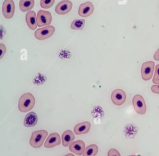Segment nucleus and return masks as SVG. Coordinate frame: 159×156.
Masks as SVG:
<instances>
[{"label":"nucleus","instance_id":"f257e3e1","mask_svg":"<svg viewBox=\"0 0 159 156\" xmlns=\"http://www.w3.org/2000/svg\"><path fill=\"white\" fill-rule=\"evenodd\" d=\"M35 100L32 93H25L19 98L18 109L20 112H26L31 110L35 105Z\"/></svg>","mask_w":159,"mask_h":156},{"label":"nucleus","instance_id":"f03ea898","mask_svg":"<svg viewBox=\"0 0 159 156\" xmlns=\"http://www.w3.org/2000/svg\"><path fill=\"white\" fill-rule=\"evenodd\" d=\"M47 134L48 132L45 130L34 131L29 140L30 145L35 149L40 147L42 145L45 139L47 137Z\"/></svg>","mask_w":159,"mask_h":156},{"label":"nucleus","instance_id":"7ed1b4c3","mask_svg":"<svg viewBox=\"0 0 159 156\" xmlns=\"http://www.w3.org/2000/svg\"><path fill=\"white\" fill-rule=\"evenodd\" d=\"M155 69V63L152 61L144 62L141 68V75L143 80L147 81L152 78Z\"/></svg>","mask_w":159,"mask_h":156},{"label":"nucleus","instance_id":"20e7f679","mask_svg":"<svg viewBox=\"0 0 159 156\" xmlns=\"http://www.w3.org/2000/svg\"><path fill=\"white\" fill-rule=\"evenodd\" d=\"M132 104L137 113L142 115L146 112L147 106L142 96L140 94L135 95L132 99Z\"/></svg>","mask_w":159,"mask_h":156},{"label":"nucleus","instance_id":"39448f33","mask_svg":"<svg viewBox=\"0 0 159 156\" xmlns=\"http://www.w3.org/2000/svg\"><path fill=\"white\" fill-rule=\"evenodd\" d=\"M55 32V27L52 25H47L42 28L38 29L34 33L35 37L40 40H42L51 37Z\"/></svg>","mask_w":159,"mask_h":156},{"label":"nucleus","instance_id":"423d86ee","mask_svg":"<svg viewBox=\"0 0 159 156\" xmlns=\"http://www.w3.org/2000/svg\"><path fill=\"white\" fill-rule=\"evenodd\" d=\"M52 15L48 11L40 10L37 14V25L39 27H42L46 25H49L52 22Z\"/></svg>","mask_w":159,"mask_h":156},{"label":"nucleus","instance_id":"0eeeda50","mask_svg":"<svg viewBox=\"0 0 159 156\" xmlns=\"http://www.w3.org/2000/svg\"><path fill=\"white\" fill-rule=\"evenodd\" d=\"M2 14L5 18L11 19L12 17L14 11L15 5L12 0H5L2 4Z\"/></svg>","mask_w":159,"mask_h":156},{"label":"nucleus","instance_id":"6e6552de","mask_svg":"<svg viewBox=\"0 0 159 156\" xmlns=\"http://www.w3.org/2000/svg\"><path fill=\"white\" fill-rule=\"evenodd\" d=\"M126 99L125 93L121 89L114 90L111 94V100L112 103L117 106L122 105Z\"/></svg>","mask_w":159,"mask_h":156},{"label":"nucleus","instance_id":"1a4fd4ad","mask_svg":"<svg viewBox=\"0 0 159 156\" xmlns=\"http://www.w3.org/2000/svg\"><path fill=\"white\" fill-rule=\"evenodd\" d=\"M72 8V2L69 0H63L59 2L55 7V12L58 14L63 15L69 12Z\"/></svg>","mask_w":159,"mask_h":156},{"label":"nucleus","instance_id":"9d476101","mask_svg":"<svg viewBox=\"0 0 159 156\" xmlns=\"http://www.w3.org/2000/svg\"><path fill=\"white\" fill-rule=\"evenodd\" d=\"M94 11V6L91 2L88 1L81 4L78 9V14L81 17H88Z\"/></svg>","mask_w":159,"mask_h":156},{"label":"nucleus","instance_id":"9b49d317","mask_svg":"<svg viewBox=\"0 0 159 156\" xmlns=\"http://www.w3.org/2000/svg\"><path fill=\"white\" fill-rule=\"evenodd\" d=\"M85 149V144L81 140H78L75 142H72L69 145V150L77 155H81L83 154Z\"/></svg>","mask_w":159,"mask_h":156},{"label":"nucleus","instance_id":"f8f14e48","mask_svg":"<svg viewBox=\"0 0 159 156\" xmlns=\"http://www.w3.org/2000/svg\"><path fill=\"white\" fill-rule=\"evenodd\" d=\"M61 143V137L60 135L57 132H53L50 134L47 137L44 147L45 148H52L55 146L59 145Z\"/></svg>","mask_w":159,"mask_h":156},{"label":"nucleus","instance_id":"ddd939ff","mask_svg":"<svg viewBox=\"0 0 159 156\" xmlns=\"http://www.w3.org/2000/svg\"><path fill=\"white\" fill-rule=\"evenodd\" d=\"M25 21L29 26V27L32 29L34 30L37 27V20L36 17V14L34 11H29L25 15Z\"/></svg>","mask_w":159,"mask_h":156},{"label":"nucleus","instance_id":"4468645a","mask_svg":"<svg viewBox=\"0 0 159 156\" xmlns=\"http://www.w3.org/2000/svg\"><path fill=\"white\" fill-rule=\"evenodd\" d=\"M91 127V123L88 121H84L77 124L74 127V132L77 134H86L89 132Z\"/></svg>","mask_w":159,"mask_h":156},{"label":"nucleus","instance_id":"2eb2a0df","mask_svg":"<svg viewBox=\"0 0 159 156\" xmlns=\"http://www.w3.org/2000/svg\"><path fill=\"white\" fill-rule=\"evenodd\" d=\"M38 117L34 112H30L28 113L24 120V125L27 127H33L37 123Z\"/></svg>","mask_w":159,"mask_h":156},{"label":"nucleus","instance_id":"dca6fc26","mask_svg":"<svg viewBox=\"0 0 159 156\" xmlns=\"http://www.w3.org/2000/svg\"><path fill=\"white\" fill-rule=\"evenodd\" d=\"M75 134L71 130H66L61 135L62 144L64 147L68 146L75 139Z\"/></svg>","mask_w":159,"mask_h":156},{"label":"nucleus","instance_id":"f3484780","mask_svg":"<svg viewBox=\"0 0 159 156\" xmlns=\"http://www.w3.org/2000/svg\"><path fill=\"white\" fill-rule=\"evenodd\" d=\"M34 6V0H20L19 9L22 12L30 11Z\"/></svg>","mask_w":159,"mask_h":156},{"label":"nucleus","instance_id":"a211bd4d","mask_svg":"<svg viewBox=\"0 0 159 156\" xmlns=\"http://www.w3.org/2000/svg\"><path fill=\"white\" fill-rule=\"evenodd\" d=\"M98 152V146L96 144H91L85 148L83 153V156H95Z\"/></svg>","mask_w":159,"mask_h":156},{"label":"nucleus","instance_id":"6ab92c4d","mask_svg":"<svg viewBox=\"0 0 159 156\" xmlns=\"http://www.w3.org/2000/svg\"><path fill=\"white\" fill-rule=\"evenodd\" d=\"M85 21L84 19H75L71 24V28L73 30H82L84 26Z\"/></svg>","mask_w":159,"mask_h":156},{"label":"nucleus","instance_id":"aec40b11","mask_svg":"<svg viewBox=\"0 0 159 156\" xmlns=\"http://www.w3.org/2000/svg\"><path fill=\"white\" fill-rule=\"evenodd\" d=\"M55 2V0H40V6L43 9L51 7Z\"/></svg>","mask_w":159,"mask_h":156},{"label":"nucleus","instance_id":"412c9836","mask_svg":"<svg viewBox=\"0 0 159 156\" xmlns=\"http://www.w3.org/2000/svg\"><path fill=\"white\" fill-rule=\"evenodd\" d=\"M107 156H120L119 151L115 149H111L107 153Z\"/></svg>","mask_w":159,"mask_h":156},{"label":"nucleus","instance_id":"4be33fe9","mask_svg":"<svg viewBox=\"0 0 159 156\" xmlns=\"http://www.w3.org/2000/svg\"><path fill=\"white\" fill-rule=\"evenodd\" d=\"M0 50H1V54H0V58H2L3 55L6 52V47L3 44H0Z\"/></svg>","mask_w":159,"mask_h":156},{"label":"nucleus","instance_id":"5701e85b","mask_svg":"<svg viewBox=\"0 0 159 156\" xmlns=\"http://www.w3.org/2000/svg\"><path fill=\"white\" fill-rule=\"evenodd\" d=\"M151 91L156 94H159V85H154L151 87Z\"/></svg>","mask_w":159,"mask_h":156},{"label":"nucleus","instance_id":"b1692460","mask_svg":"<svg viewBox=\"0 0 159 156\" xmlns=\"http://www.w3.org/2000/svg\"><path fill=\"white\" fill-rule=\"evenodd\" d=\"M157 77H159V64L155 66V71L153 76V78H157Z\"/></svg>","mask_w":159,"mask_h":156},{"label":"nucleus","instance_id":"393cba45","mask_svg":"<svg viewBox=\"0 0 159 156\" xmlns=\"http://www.w3.org/2000/svg\"><path fill=\"white\" fill-rule=\"evenodd\" d=\"M153 58L159 61V48L157 49V50L155 52L154 55H153Z\"/></svg>","mask_w":159,"mask_h":156},{"label":"nucleus","instance_id":"a878e982","mask_svg":"<svg viewBox=\"0 0 159 156\" xmlns=\"http://www.w3.org/2000/svg\"><path fill=\"white\" fill-rule=\"evenodd\" d=\"M152 82L155 85H159V77L157 78H153L152 80Z\"/></svg>","mask_w":159,"mask_h":156},{"label":"nucleus","instance_id":"bb28decb","mask_svg":"<svg viewBox=\"0 0 159 156\" xmlns=\"http://www.w3.org/2000/svg\"><path fill=\"white\" fill-rule=\"evenodd\" d=\"M64 156H75V155H73V154H66Z\"/></svg>","mask_w":159,"mask_h":156},{"label":"nucleus","instance_id":"cd10ccee","mask_svg":"<svg viewBox=\"0 0 159 156\" xmlns=\"http://www.w3.org/2000/svg\"><path fill=\"white\" fill-rule=\"evenodd\" d=\"M129 156H137L136 155H129Z\"/></svg>","mask_w":159,"mask_h":156}]
</instances>
